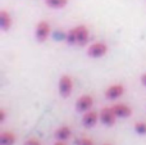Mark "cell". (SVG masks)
I'll list each match as a JSON object with an SVG mask.
<instances>
[{
    "label": "cell",
    "instance_id": "cell-17",
    "mask_svg": "<svg viewBox=\"0 0 146 145\" xmlns=\"http://www.w3.org/2000/svg\"><path fill=\"white\" fill-rule=\"evenodd\" d=\"M78 145H95V144H94V141L91 140V139L83 138V139H81V140L78 141Z\"/></svg>",
    "mask_w": 146,
    "mask_h": 145
},
{
    "label": "cell",
    "instance_id": "cell-3",
    "mask_svg": "<svg viewBox=\"0 0 146 145\" xmlns=\"http://www.w3.org/2000/svg\"><path fill=\"white\" fill-rule=\"evenodd\" d=\"M73 89V81L69 76L64 74L59 80V94L63 98H68Z\"/></svg>",
    "mask_w": 146,
    "mask_h": 145
},
{
    "label": "cell",
    "instance_id": "cell-8",
    "mask_svg": "<svg viewBox=\"0 0 146 145\" xmlns=\"http://www.w3.org/2000/svg\"><path fill=\"white\" fill-rule=\"evenodd\" d=\"M113 110L115 113L117 118H128L129 116L132 114V109L131 107H128L127 104H123V103H119V104L113 105Z\"/></svg>",
    "mask_w": 146,
    "mask_h": 145
},
{
    "label": "cell",
    "instance_id": "cell-2",
    "mask_svg": "<svg viewBox=\"0 0 146 145\" xmlns=\"http://www.w3.org/2000/svg\"><path fill=\"white\" fill-rule=\"evenodd\" d=\"M108 53V45L105 43H94L92 45L88 46V50H87V54L88 57L91 58H100V57L105 55Z\"/></svg>",
    "mask_w": 146,
    "mask_h": 145
},
{
    "label": "cell",
    "instance_id": "cell-10",
    "mask_svg": "<svg viewBox=\"0 0 146 145\" xmlns=\"http://www.w3.org/2000/svg\"><path fill=\"white\" fill-rule=\"evenodd\" d=\"M54 135H55L56 140L66 141V140H68V139L71 138L72 131H71V128H69L68 126H60L59 128H56V131H55Z\"/></svg>",
    "mask_w": 146,
    "mask_h": 145
},
{
    "label": "cell",
    "instance_id": "cell-1",
    "mask_svg": "<svg viewBox=\"0 0 146 145\" xmlns=\"http://www.w3.org/2000/svg\"><path fill=\"white\" fill-rule=\"evenodd\" d=\"M36 39L38 43H45L48 40L49 35H50V25L46 21H41L37 23L36 26V31H35Z\"/></svg>",
    "mask_w": 146,
    "mask_h": 145
},
{
    "label": "cell",
    "instance_id": "cell-9",
    "mask_svg": "<svg viewBox=\"0 0 146 145\" xmlns=\"http://www.w3.org/2000/svg\"><path fill=\"white\" fill-rule=\"evenodd\" d=\"M99 118H100V114H99L98 112H95V110H88V112H86L85 116H83L82 122L86 127H94V126L98 123Z\"/></svg>",
    "mask_w": 146,
    "mask_h": 145
},
{
    "label": "cell",
    "instance_id": "cell-13",
    "mask_svg": "<svg viewBox=\"0 0 146 145\" xmlns=\"http://www.w3.org/2000/svg\"><path fill=\"white\" fill-rule=\"evenodd\" d=\"M46 5L49 8H53V9H60V8L66 7L68 0H45Z\"/></svg>",
    "mask_w": 146,
    "mask_h": 145
},
{
    "label": "cell",
    "instance_id": "cell-21",
    "mask_svg": "<svg viewBox=\"0 0 146 145\" xmlns=\"http://www.w3.org/2000/svg\"><path fill=\"white\" fill-rule=\"evenodd\" d=\"M103 145H111V144H103Z\"/></svg>",
    "mask_w": 146,
    "mask_h": 145
},
{
    "label": "cell",
    "instance_id": "cell-14",
    "mask_svg": "<svg viewBox=\"0 0 146 145\" xmlns=\"http://www.w3.org/2000/svg\"><path fill=\"white\" fill-rule=\"evenodd\" d=\"M67 43H68L69 45H76V44H77V37H76L74 28L69 30L68 33H67Z\"/></svg>",
    "mask_w": 146,
    "mask_h": 145
},
{
    "label": "cell",
    "instance_id": "cell-4",
    "mask_svg": "<svg viewBox=\"0 0 146 145\" xmlns=\"http://www.w3.org/2000/svg\"><path fill=\"white\" fill-rule=\"evenodd\" d=\"M117 116L111 107H104L100 112V121L105 126H113L115 123Z\"/></svg>",
    "mask_w": 146,
    "mask_h": 145
},
{
    "label": "cell",
    "instance_id": "cell-20",
    "mask_svg": "<svg viewBox=\"0 0 146 145\" xmlns=\"http://www.w3.org/2000/svg\"><path fill=\"white\" fill-rule=\"evenodd\" d=\"M53 145H67L66 144V141H62V140H56L55 143H54Z\"/></svg>",
    "mask_w": 146,
    "mask_h": 145
},
{
    "label": "cell",
    "instance_id": "cell-12",
    "mask_svg": "<svg viewBox=\"0 0 146 145\" xmlns=\"http://www.w3.org/2000/svg\"><path fill=\"white\" fill-rule=\"evenodd\" d=\"M12 26V18L8 14L7 10H1L0 12V27L3 31H8Z\"/></svg>",
    "mask_w": 146,
    "mask_h": 145
},
{
    "label": "cell",
    "instance_id": "cell-6",
    "mask_svg": "<svg viewBox=\"0 0 146 145\" xmlns=\"http://www.w3.org/2000/svg\"><path fill=\"white\" fill-rule=\"evenodd\" d=\"M94 105V99L90 95H82L76 102V108L80 112H88Z\"/></svg>",
    "mask_w": 146,
    "mask_h": 145
},
{
    "label": "cell",
    "instance_id": "cell-18",
    "mask_svg": "<svg viewBox=\"0 0 146 145\" xmlns=\"http://www.w3.org/2000/svg\"><path fill=\"white\" fill-rule=\"evenodd\" d=\"M4 120H5V110L3 109H0V122H4Z\"/></svg>",
    "mask_w": 146,
    "mask_h": 145
},
{
    "label": "cell",
    "instance_id": "cell-19",
    "mask_svg": "<svg viewBox=\"0 0 146 145\" xmlns=\"http://www.w3.org/2000/svg\"><path fill=\"white\" fill-rule=\"evenodd\" d=\"M141 82H142V85H144V86H146V73H144L141 76Z\"/></svg>",
    "mask_w": 146,
    "mask_h": 145
},
{
    "label": "cell",
    "instance_id": "cell-16",
    "mask_svg": "<svg viewBox=\"0 0 146 145\" xmlns=\"http://www.w3.org/2000/svg\"><path fill=\"white\" fill-rule=\"evenodd\" d=\"M23 145H42V144H41V141L37 140V139L31 138V139H27V140L23 143Z\"/></svg>",
    "mask_w": 146,
    "mask_h": 145
},
{
    "label": "cell",
    "instance_id": "cell-11",
    "mask_svg": "<svg viewBox=\"0 0 146 145\" xmlns=\"http://www.w3.org/2000/svg\"><path fill=\"white\" fill-rule=\"evenodd\" d=\"M15 135L10 131H3L0 135V144L1 145H14L15 144Z\"/></svg>",
    "mask_w": 146,
    "mask_h": 145
},
{
    "label": "cell",
    "instance_id": "cell-15",
    "mask_svg": "<svg viewBox=\"0 0 146 145\" xmlns=\"http://www.w3.org/2000/svg\"><path fill=\"white\" fill-rule=\"evenodd\" d=\"M135 131L139 135H146V122H136L135 123Z\"/></svg>",
    "mask_w": 146,
    "mask_h": 145
},
{
    "label": "cell",
    "instance_id": "cell-5",
    "mask_svg": "<svg viewBox=\"0 0 146 145\" xmlns=\"http://www.w3.org/2000/svg\"><path fill=\"white\" fill-rule=\"evenodd\" d=\"M76 31V37H77V45L83 46L88 43V37H90V33H88V28L83 25L76 26L74 27Z\"/></svg>",
    "mask_w": 146,
    "mask_h": 145
},
{
    "label": "cell",
    "instance_id": "cell-7",
    "mask_svg": "<svg viewBox=\"0 0 146 145\" xmlns=\"http://www.w3.org/2000/svg\"><path fill=\"white\" fill-rule=\"evenodd\" d=\"M123 92H124L123 85L114 84V85H110V86L105 90V98L109 100H114V99H118L119 96H122Z\"/></svg>",
    "mask_w": 146,
    "mask_h": 145
}]
</instances>
